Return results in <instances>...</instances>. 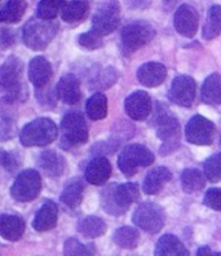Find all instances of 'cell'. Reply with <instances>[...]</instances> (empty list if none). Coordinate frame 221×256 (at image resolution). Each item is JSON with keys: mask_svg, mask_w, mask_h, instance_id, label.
I'll use <instances>...</instances> for the list:
<instances>
[{"mask_svg": "<svg viewBox=\"0 0 221 256\" xmlns=\"http://www.w3.org/2000/svg\"><path fill=\"white\" fill-rule=\"evenodd\" d=\"M132 222L141 230H145L150 234H156L164 226V211L156 203L144 202L134 210Z\"/></svg>", "mask_w": 221, "mask_h": 256, "instance_id": "cell-9", "label": "cell"}, {"mask_svg": "<svg viewBox=\"0 0 221 256\" xmlns=\"http://www.w3.org/2000/svg\"><path fill=\"white\" fill-rule=\"evenodd\" d=\"M54 94L64 104H68V105H75L76 102H79L82 92L78 78L72 74L64 75L56 84Z\"/></svg>", "mask_w": 221, "mask_h": 256, "instance_id": "cell-16", "label": "cell"}, {"mask_svg": "<svg viewBox=\"0 0 221 256\" xmlns=\"http://www.w3.org/2000/svg\"><path fill=\"white\" fill-rule=\"evenodd\" d=\"M13 127L10 120H2L0 122V141H6L12 138Z\"/></svg>", "mask_w": 221, "mask_h": 256, "instance_id": "cell-40", "label": "cell"}, {"mask_svg": "<svg viewBox=\"0 0 221 256\" xmlns=\"http://www.w3.org/2000/svg\"><path fill=\"white\" fill-rule=\"evenodd\" d=\"M119 6L116 2L105 3L97 10L92 20V30L101 36L112 34L119 25Z\"/></svg>", "mask_w": 221, "mask_h": 256, "instance_id": "cell-12", "label": "cell"}, {"mask_svg": "<svg viewBox=\"0 0 221 256\" xmlns=\"http://www.w3.org/2000/svg\"><path fill=\"white\" fill-rule=\"evenodd\" d=\"M61 146L72 149L83 145L88 140V126L86 118L79 112H68L61 120Z\"/></svg>", "mask_w": 221, "mask_h": 256, "instance_id": "cell-6", "label": "cell"}, {"mask_svg": "<svg viewBox=\"0 0 221 256\" xmlns=\"http://www.w3.org/2000/svg\"><path fill=\"white\" fill-rule=\"evenodd\" d=\"M84 194V182L79 178H74L65 185L62 194H61V202L70 208H76L82 203Z\"/></svg>", "mask_w": 221, "mask_h": 256, "instance_id": "cell-27", "label": "cell"}, {"mask_svg": "<svg viewBox=\"0 0 221 256\" xmlns=\"http://www.w3.org/2000/svg\"><path fill=\"white\" fill-rule=\"evenodd\" d=\"M196 84L194 79L188 75H178L172 82L168 91L170 100L178 106L190 108L196 100Z\"/></svg>", "mask_w": 221, "mask_h": 256, "instance_id": "cell-13", "label": "cell"}, {"mask_svg": "<svg viewBox=\"0 0 221 256\" xmlns=\"http://www.w3.org/2000/svg\"><path fill=\"white\" fill-rule=\"evenodd\" d=\"M0 88L4 91L6 102H17L26 98L24 64L18 57H8L0 66Z\"/></svg>", "mask_w": 221, "mask_h": 256, "instance_id": "cell-1", "label": "cell"}, {"mask_svg": "<svg viewBox=\"0 0 221 256\" xmlns=\"http://www.w3.org/2000/svg\"><path fill=\"white\" fill-rule=\"evenodd\" d=\"M58 32V25L53 20L32 18L22 30V39L28 48L32 50H43L53 40Z\"/></svg>", "mask_w": 221, "mask_h": 256, "instance_id": "cell-3", "label": "cell"}, {"mask_svg": "<svg viewBox=\"0 0 221 256\" xmlns=\"http://www.w3.org/2000/svg\"><path fill=\"white\" fill-rule=\"evenodd\" d=\"M196 255L198 256H220L218 252H214V251L210 248V247H200L196 251Z\"/></svg>", "mask_w": 221, "mask_h": 256, "instance_id": "cell-41", "label": "cell"}, {"mask_svg": "<svg viewBox=\"0 0 221 256\" xmlns=\"http://www.w3.org/2000/svg\"><path fill=\"white\" fill-rule=\"evenodd\" d=\"M112 240L118 246H120L122 248H126V250H134L138 246V242H140V234L134 228L131 226H122V228L116 229L114 232V236H112Z\"/></svg>", "mask_w": 221, "mask_h": 256, "instance_id": "cell-33", "label": "cell"}, {"mask_svg": "<svg viewBox=\"0 0 221 256\" xmlns=\"http://www.w3.org/2000/svg\"><path fill=\"white\" fill-rule=\"evenodd\" d=\"M57 218H58V208L56 203L50 200H46L35 215L32 228L36 232L50 230L56 226Z\"/></svg>", "mask_w": 221, "mask_h": 256, "instance_id": "cell-22", "label": "cell"}, {"mask_svg": "<svg viewBox=\"0 0 221 256\" xmlns=\"http://www.w3.org/2000/svg\"><path fill=\"white\" fill-rule=\"evenodd\" d=\"M86 112L94 120H101L105 118L108 114V98L105 94L97 92L94 96H90L86 104Z\"/></svg>", "mask_w": 221, "mask_h": 256, "instance_id": "cell-32", "label": "cell"}, {"mask_svg": "<svg viewBox=\"0 0 221 256\" xmlns=\"http://www.w3.org/2000/svg\"><path fill=\"white\" fill-rule=\"evenodd\" d=\"M156 35V30L146 22H134L126 26L122 32V52L124 56H131L149 43Z\"/></svg>", "mask_w": 221, "mask_h": 256, "instance_id": "cell-8", "label": "cell"}, {"mask_svg": "<svg viewBox=\"0 0 221 256\" xmlns=\"http://www.w3.org/2000/svg\"><path fill=\"white\" fill-rule=\"evenodd\" d=\"M58 128L48 118H38L22 128L20 141L26 148L47 146L56 140Z\"/></svg>", "mask_w": 221, "mask_h": 256, "instance_id": "cell-4", "label": "cell"}, {"mask_svg": "<svg viewBox=\"0 0 221 256\" xmlns=\"http://www.w3.org/2000/svg\"><path fill=\"white\" fill-rule=\"evenodd\" d=\"M156 255L159 256H186L189 255L186 247L174 234H164L159 238L156 246Z\"/></svg>", "mask_w": 221, "mask_h": 256, "instance_id": "cell-26", "label": "cell"}, {"mask_svg": "<svg viewBox=\"0 0 221 256\" xmlns=\"http://www.w3.org/2000/svg\"><path fill=\"white\" fill-rule=\"evenodd\" d=\"M78 230L82 236L87 238H97L105 234L106 224L101 218L87 216L79 222Z\"/></svg>", "mask_w": 221, "mask_h": 256, "instance_id": "cell-30", "label": "cell"}, {"mask_svg": "<svg viewBox=\"0 0 221 256\" xmlns=\"http://www.w3.org/2000/svg\"><path fill=\"white\" fill-rule=\"evenodd\" d=\"M64 4L65 0H40L36 10L38 18L54 20Z\"/></svg>", "mask_w": 221, "mask_h": 256, "instance_id": "cell-35", "label": "cell"}, {"mask_svg": "<svg viewBox=\"0 0 221 256\" xmlns=\"http://www.w3.org/2000/svg\"><path fill=\"white\" fill-rule=\"evenodd\" d=\"M167 69L163 64L148 62L144 64L137 70V79L141 84L149 88H156L166 80Z\"/></svg>", "mask_w": 221, "mask_h": 256, "instance_id": "cell-19", "label": "cell"}, {"mask_svg": "<svg viewBox=\"0 0 221 256\" xmlns=\"http://www.w3.org/2000/svg\"><path fill=\"white\" fill-rule=\"evenodd\" d=\"M88 12H90V6H88L87 2H84V0H72V2H68V3H65L62 6V8H61V18L66 24L76 25L83 20H86V17L88 16Z\"/></svg>", "mask_w": 221, "mask_h": 256, "instance_id": "cell-24", "label": "cell"}, {"mask_svg": "<svg viewBox=\"0 0 221 256\" xmlns=\"http://www.w3.org/2000/svg\"><path fill=\"white\" fill-rule=\"evenodd\" d=\"M119 78V72L114 68H104L97 70L96 74L92 75L90 80V90H106L110 88Z\"/></svg>", "mask_w": 221, "mask_h": 256, "instance_id": "cell-31", "label": "cell"}, {"mask_svg": "<svg viewBox=\"0 0 221 256\" xmlns=\"http://www.w3.org/2000/svg\"><path fill=\"white\" fill-rule=\"evenodd\" d=\"M127 116L134 120H145L152 112V100L145 91H136L126 98Z\"/></svg>", "mask_w": 221, "mask_h": 256, "instance_id": "cell-15", "label": "cell"}, {"mask_svg": "<svg viewBox=\"0 0 221 256\" xmlns=\"http://www.w3.org/2000/svg\"><path fill=\"white\" fill-rule=\"evenodd\" d=\"M112 175V164L105 156H94L86 167L84 178L92 185H104Z\"/></svg>", "mask_w": 221, "mask_h": 256, "instance_id": "cell-17", "label": "cell"}, {"mask_svg": "<svg viewBox=\"0 0 221 256\" xmlns=\"http://www.w3.org/2000/svg\"><path fill=\"white\" fill-rule=\"evenodd\" d=\"M174 28L180 35L185 38H192L198 32L200 16L198 12L192 6L182 4L174 13Z\"/></svg>", "mask_w": 221, "mask_h": 256, "instance_id": "cell-14", "label": "cell"}, {"mask_svg": "<svg viewBox=\"0 0 221 256\" xmlns=\"http://www.w3.org/2000/svg\"><path fill=\"white\" fill-rule=\"evenodd\" d=\"M28 78L38 90L47 87L52 78V66L50 61L42 56L32 58L28 65Z\"/></svg>", "mask_w": 221, "mask_h": 256, "instance_id": "cell-18", "label": "cell"}, {"mask_svg": "<svg viewBox=\"0 0 221 256\" xmlns=\"http://www.w3.org/2000/svg\"><path fill=\"white\" fill-rule=\"evenodd\" d=\"M153 123L156 127V136L164 142L162 150L168 149V153H171L172 150L178 149L180 124L176 116H172L171 112L166 109L163 104L156 102Z\"/></svg>", "mask_w": 221, "mask_h": 256, "instance_id": "cell-5", "label": "cell"}, {"mask_svg": "<svg viewBox=\"0 0 221 256\" xmlns=\"http://www.w3.org/2000/svg\"><path fill=\"white\" fill-rule=\"evenodd\" d=\"M39 167L48 178H60L65 172L66 160L64 156L54 150H46L39 156Z\"/></svg>", "mask_w": 221, "mask_h": 256, "instance_id": "cell-21", "label": "cell"}, {"mask_svg": "<svg viewBox=\"0 0 221 256\" xmlns=\"http://www.w3.org/2000/svg\"><path fill=\"white\" fill-rule=\"evenodd\" d=\"M204 204L210 208L220 211L221 208V197H220V189L218 188H211L207 190L204 196Z\"/></svg>", "mask_w": 221, "mask_h": 256, "instance_id": "cell-39", "label": "cell"}, {"mask_svg": "<svg viewBox=\"0 0 221 256\" xmlns=\"http://www.w3.org/2000/svg\"><path fill=\"white\" fill-rule=\"evenodd\" d=\"M94 252V246L82 244L79 240H74V238H68L65 242V246H64L65 255H92Z\"/></svg>", "mask_w": 221, "mask_h": 256, "instance_id": "cell-37", "label": "cell"}, {"mask_svg": "<svg viewBox=\"0 0 221 256\" xmlns=\"http://www.w3.org/2000/svg\"><path fill=\"white\" fill-rule=\"evenodd\" d=\"M154 162V154L140 144L128 145L118 156V167L122 174L131 178L141 167H148Z\"/></svg>", "mask_w": 221, "mask_h": 256, "instance_id": "cell-7", "label": "cell"}, {"mask_svg": "<svg viewBox=\"0 0 221 256\" xmlns=\"http://www.w3.org/2000/svg\"><path fill=\"white\" fill-rule=\"evenodd\" d=\"M204 174L211 182H218L221 178V154L216 153L204 163Z\"/></svg>", "mask_w": 221, "mask_h": 256, "instance_id": "cell-36", "label": "cell"}, {"mask_svg": "<svg viewBox=\"0 0 221 256\" xmlns=\"http://www.w3.org/2000/svg\"><path fill=\"white\" fill-rule=\"evenodd\" d=\"M26 229L25 220L18 215L3 214L0 215V237L10 242L21 240Z\"/></svg>", "mask_w": 221, "mask_h": 256, "instance_id": "cell-20", "label": "cell"}, {"mask_svg": "<svg viewBox=\"0 0 221 256\" xmlns=\"http://www.w3.org/2000/svg\"><path fill=\"white\" fill-rule=\"evenodd\" d=\"M42 189V178L35 170L22 171L10 188V196L17 202H32Z\"/></svg>", "mask_w": 221, "mask_h": 256, "instance_id": "cell-10", "label": "cell"}, {"mask_svg": "<svg viewBox=\"0 0 221 256\" xmlns=\"http://www.w3.org/2000/svg\"><path fill=\"white\" fill-rule=\"evenodd\" d=\"M206 185L204 176L196 168H186L181 174V186L188 194H193L202 190Z\"/></svg>", "mask_w": 221, "mask_h": 256, "instance_id": "cell-29", "label": "cell"}, {"mask_svg": "<svg viewBox=\"0 0 221 256\" xmlns=\"http://www.w3.org/2000/svg\"><path fill=\"white\" fill-rule=\"evenodd\" d=\"M200 98L211 106H218L221 102V79L218 72H214L204 80L200 92Z\"/></svg>", "mask_w": 221, "mask_h": 256, "instance_id": "cell-25", "label": "cell"}, {"mask_svg": "<svg viewBox=\"0 0 221 256\" xmlns=\"http://www.w3.org/2000/svg\"><path fill=\"white\" fill-rule=\"evenodd\" d=\"M215 132L216 127L214 122L202 116H194L185 128L188 141L194 145H211Z\"/></svg>", "mask_w": 221, "mask_h": 256, "instance_id": "cell-11", "label": "cell"}, {"mask_svg": "<svg viewBox=\"0 0 221 256\" xmlns=\"http://www.w3.org/2000/svg\"><path fill=\"white\" fill-rule=\"evenodd\" d=\"M78 42L80 44L82 47L86 48V50H97V48H101L104 44L102 36L100 34H97L96 32H94L92 28H90V32H83L80 36L78 38Z\"/></svg>", "mask_w": 221, "mask_h": 256, "instance_id": "cell-38", "label": "cell"}, {"mask_svg": "<svg viewBox=\"0 0 221 256\" xmlns=\"http://www.w3.org/2000/svg\"><path fill=\"white\" fill-rule=\"evenodd\" d=\"M28 8L25 0H6L0 8V22L17 24L21 21Z\"/></svg>", "mask_w": 221, "mask_h": 256, "instance_id": "cell-28", "label": "cell"}, {"mask_svg": "<svg viewBox=\"0 0 221 256\" xmlns=\"http://www.w3.org/2000/svg\"><path fill=\"white\" fill-rule=\"evenodd\" d=\"M138 186L134 182L110 184L101 192V204L106 214L120 216L127 212V210L138 200Z\"/></svg>", "mask_w": 221, "mask_h": 256, "instance_id": "cell-2", "label": "cell"}, {"mask_svg": "<svg viewBox=\"0 0 221 256\" xmlns=\"http://www.w3.org/2000/svg\"><path fill=\"white\" fill-rule=\"evenodd\" d=\"M172 174L170 172L168 168L166 167H156L153 168L152 171L148 172L146 178L144 180L142 189L144 192L149 196H154V194L159 193L162 190L164 185L167 182H171Z\"/></svg>", "mask_w": 221, "mask_h": 256, "instance_id": "cell-23", "label": "cell"}, {"mask_svg": "<svg viewBox=\"0 0 221 256\" xmlns=\"http://www.w3.org/2000/svg\"><path fill=\"white\" fill-rule=\"evenodd\" d=\"M221 32V8L220 6H214L210 8L204 28H203V38L206 40H212L218 36Z\"/></svg>", "mask_w": 221, "mask_h": 256, "instance_id": "cell-34", "label": "cell"}]
</instances>
